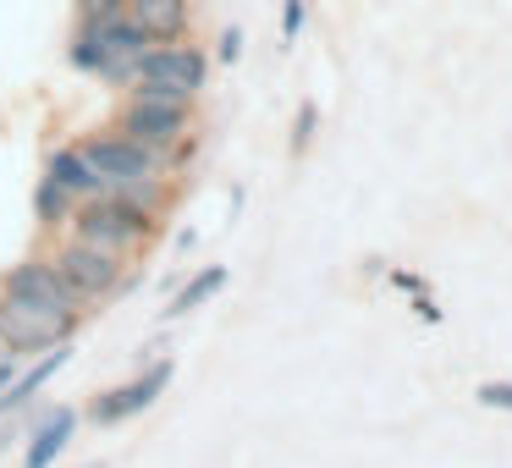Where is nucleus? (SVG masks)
I'll use <instances>...</instances> for the list:
<instances>
[{
    "label": "nucleus",
    "mask_w": 512,
    "mask_h": 468,
    "mask_svg": "<svg viewBox=\"0 0 512 468\" xmlns=\"http://www.w3.org/2000/svg\"><path fill=\"white\" fill-rule=\"evenodd\" d=\"M155 232V210L127 193H100V199H83L72 215V237L105 248V254H133L144 237Z\"/></svg>",
    "instance_id": "nucleus-1"
},
{
    "label": "nucleus",
    "mask_w": 512,
    "mask_h": 468,
    "mask_svg": "<svg viewBox=\"0 0 512 468\" xmlns=\"http://www.w3.org/2000/svg\"><path fill=\"white\" fill-rule=\"evenodd\" d=\"M111 133L144 144L149 155L160 160V171L177 166L188 155V138H193V105H166V100H122Z\"/></svg>",
    "instance_id": "nucleus-2"
},
{
    "label": "nucleus",
    "mask_w": 512,
    "mask_h": 468,
    "mask_svg": "<svg viewBox=\"0 0 512 468\" xmlns=\"http://www.w3.org/2000/svg\"><path fill=\"white\" fill-rule=\"evenodd\" d=\"M78 149H83V160L94 166V177L105 182V193H116V188H149V182L166 177V171H160V160L149 155L144 144L122 138V133H89Z\"/></svg>",
    "instance_id": "nucleus-3"
},
{
    "label": "nucleus",
    "mask_w": 512,
    "mask_h": 468,
    "mask_svg": "<svg viewBox=\"0 0 512 468\" xmlns=\"http://www.w3.org/2000/svg\"><path fill=\"white\" fill-rule=\"evenodd\" d=\"M78 314H56L28 298H0V347L6 353H45L56 342H72Z\"/></svg>",
    "instance_id": "nucleus-4"
},
{
    "label": "nucleus",
    "mask_w": 512,
    "mask_h": 468,
    "mask_svg": "<svg viewBox=\"0 0 512 468\" xmlns=\"http://www.w3.org/2000/svg\"><path fill=\"white\" fill-rule=\"evenodd\" d=\"M56 276L67 281V292L78 303H94V298H111L122 287V254H105V248L83 243V237H67V243L50 254Z\"/></svg>",
    "instance_id": "nucleus-5"
},
{
    "label": "nucleus",
    "mask_w": 512,
    "mask_h": 468,
    "mask_svg": "<svg viewBox=\"0 0 512 468\" xmlns=\"http://www.w3.org/2000/svg\"><path fill=\"white\" fill-rule=\"evenodd\" d=\"M133 78H160V83H177V89H188V94H204V83H210V56H204L193 39L149 45L144 56H138Z\"/></svg>",
    "instance_id": "nucleus-6"
},
{
    "label": "nucleus",
    "mask_w": 512,
    "mask_h": 468,
    "mask_svg": "<svg viewBox=\"0 0 512 468\" xmlns=\"http://www.w3.org/2000/svg\"><path fill=\"white\" fill-rule=\"evenodd\" d=\"M0 298H28V303H45L56 314H78V298L67 292V281L56 276L50 259H23L0 276Z\"/></svg>",
    "instance_id": "nucleus-7"
},
{
    "label": "nucleus",
    "mask_w": 512,
    "mask_h": 468,
    "mask_svg": "<svg viewBox=\"0 0 512 468\" xmlns=\"http://www.w3.org/2000/svg\"><path fill=\"white\" fill-rule=\"evenodd\" d=\"M166 380H171V358H155V364H149L138 380H127V386H116V391H105V397H94L89 419H94V424H122V419H133V413H144L149 402L166 391Z\"/></svg>",
    "instance_id": "nucleus-8"
},
{
    "label": "nucleus",
    "mask_w": 512,
    "mask_h": 468,
    "mask_svg": "<svg viewBox=\"0 0 512 468\" xmlns=\"http://www.w3.org/2000/svg\"><path fill=\"white\" fill-rule=\"evenodd\" d=\"M127 17H133L155 45H171V39L193 34V0H133Z\"/></svg>",
    "instance_id": "nucleus-9"
},
{
    "label": "nucleus",
    "mask_w": 512,
    "mask_h": 468,
    "mask_svg": "<svg viewBox=\"0 0 512 468\" xmlns=\"http://www.w3.org/2000/svg\"><path fill=\"white\" fill-rule=\"evenodd\" d=\"M67 358H72V347L56 342V347H45V358H39V364L17 369V375L0 386V419H6V413H17L23 402H34V391L45 386V380H56V369H67Z\"/></svg>",
    "instance_id": "nucleus-10"
},
{
    "label": "nucleus",
    "mask_w": 512,
    "mask_h": 468,
    "mask_svg": "<svg viewBox=\"0 0 512 468\" xmlns=\"http://www.w3.org/2000/svg\"><path fill=\"white\" fill-rule=\"evenodd\" d=\"M45 177L56 182V188H67L72 199H100L105 193V182L94 177V166L83 160V149L78 144H67V149H50V160H45Z\"/></svg>",
    "instance_id": "nucleus-11"
},
{
    "label": "nucleus",
    "mask_w": 512,
    "mask_h": 468,
    "mask_svg": "<svg viewBox=\"0 0 512 468\" xmlns=\"http://www.w3.org/2000/svg\"><path fill=\"white\" fill-rule=\"evenodd\" d=\"M83 28H94V39L105 45V56H111V67H116V61H138L149 45H155V39H149V34H144V28H138L127 12H116V17H100V23H83ZM111 67H105V72H111Z\"/></svg>",
    "instance_id": "nucleus-12"
},
{
    "label": "nucleus",
    "mask_w": 512,
    "mask_h": 468,
    "mask_svg": "<svg viewBox=\"0 0 512 468\" xmlns=\"http://www.w3.org/2000/svg\"><path fill=\"white\" fill-rule=\"evenodd\" d=\"M72 430H78V413H72V408L45 413V419H39V430H34V446H28V457H23V468H50L61 452H67Z\"/></svg>",
    "instance_id": "nucleus-13"
},
{
    "label": "nucleus",
    "mask_w": 512,
    "mask_h": 468,
    "mask_svg": "<svg viewBox=\"0 0 512 468\" xmlns=\"http://www.w3.org/2000/svg\"><path fill=\"white\" fill-rule=\"evenodd\" d=\"M226 287V270L221 265H204L199 276L188 281V287L177 292V298H171V309H166V320H182V314H193V309H204V303L215 298V292Z\"/></svg>",
    "instance_id": "nucleus-14"
},
{
    "label": "nucleus",
    "mask_w": 512,
    "mask_h": 468,
    "mask_svg": "<svg viewBox=\"0 0 512 468\" xmlns=\"http://www.w3.org/2000/svg\"><path fill=\"white\" fill-rule=\"evenodd\" d=\"M67 215H72V193L56 188L50 177H39V188H34V221L45 226V232H56Z\"/></svg>",
    "instance_id": "nucleus-15"
},
{
    "label": "nucleus",
    "mask_w": 512,
    "mask_h": 468,
    "mask_svg": "<svg viewBox=\"0 0 512 468\" xmlns=\"http://www.w3.org/2000/svg\"><path fill=\"white\" fill-rule=\"evenodd\" d=\"M314 127H320V105L303 100V105H298V116H292V155H303V149L314 144Z\"/></svg>",
    "instance_id": "nucleus-16"
},
{
    "label": "nucleus",
    "mask_w": 512,
    "mask_h": 468,
    "mask_svg": "<svg viewBox=\"0 0 512 468\" xmlns=\"http://www.w3.org/2000/svg\"><path fill=\"white\" fill-rule=\"evenodd\" d=\"M303 23H309V6H303V0H281V39H298L303 34Z\"/></svg>",
    "instance_id": "nucleus-17"
},
{
    "label": "nucleus",
    "mask_w": 512,
    "mask_h": 468,
    "mask_svg": "<svg viewBox=\"0 0 512 468\" xmlns=\"http://www.w3.org/2000/svg\"><path fill=\"white\" fill-rule=\"evenodd\" d=\"M133 0H78V23H100V17H116L127 12Z\"/></svg>",
    "instance_id": "nucleus-18"
},
{
    "label": "nucleus",
    "mask_w": 512,
    "mask_h": 468,
    "mask_svg": "<svg viewBox=\"0 0 512 468\" xmlns=\"http://www.w3.org/2000/svg\"><path fill=\"white\" fill-rule=\"evenodd\" d=\"M485 408H501V413H512V380H485V386L474 391Z\"/></svg>",
    "instance_id": "nucleus-19"
},
{
    "label": "nucleus",
    "mask_w": 512,
    "mask_h": 468,
    "mask_svg": "<svg viewBox=\"0 0 512 468\" xmlns=\"http://www.w3.org/2000/svg\"><path fill=\"white\" fill-rule=\"evenodd\" d=\"M215 56H221V61H237V56H243V28H221V39H215Z\"/></svg>",
    "instance_id": "nucleus-20"
},
{
    "label": "nucleus",
    "mask_w": 512,
    "mask_h": 468,
    "mask_svg": "<svg viewBox=\"0 0 512 468\" xmlns=\"http://www.w3.org/2000/svg\"><path fill=\"white\" fill-rule=\"evenodd\" d=\"M12 375H17V353H6V358H0V386H6Z\"/></svg>",
    "instance_id": "nucleus-21"
}]
</instances>
